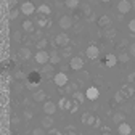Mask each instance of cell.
<instances>
[{
    "mask_svg": "<svg viewBox=\"0 0 135 135\" xmlns=\"http://www.w3.org/2000/svg\"><path fill=\"white\" fill-rule=\"evenodd\" d=\"M40 80H42V77H40V73H37V71H32V73H29V74H27L29 87H36V85H39Z\"/></svg>",
    "mask_w": 135,
    "mask_h": 135,
    "instance_id": "cell-1",
    "label": "cell"
},
{
    "mask_svg": "<svg viewBox=\"0 0 135 135\" xmlns=\"http://www.w3.org/2000/svg\"><path fill=\"white\" fill-rule=\"evenodd\" d=\"M34 58H36V61H37L39 64H47V63H50V53L45 52V50H39Z\"/></svg>",
    "mask_w": 135,
    "mask_h": 135,
    "instance_id": "cell-2",
    "label": "cell"
},
{
    "mask_svg": "<svg viewBox=\"0 0 135 135\" xmlns=\"http://www.w3.org/2000/svg\"><path fill=\"white\" fill-rule=\"evenodd\" d=\"M69 66H71L73 71H80L84 68V60L80 56H73L71 61H69Z\"/></svg>",
    "mask_w": 135,
    "mask_h": 135,
    "instance_id": "cell-3",
    "label": "cell"
},
{
    "mask_svg": "<svg viewBox=\"0 0 135 135\" xmlns=\"http://www.w3.org/2000/svg\"><path fill=\"white\" fill-rule=\"evenodd\" d=\"M55 44L60 45V47H68V44H69V36H68L66 32H60L55 37Z\"/></svg>",
    "mask_w": 135,
    "mask_h": 135,
    "instance_id": "cell-4",
    "label": "cell"
},
{
    "mask_svg": "<svg viewBox=\"0 0 135 135\" xmlns=\"http://www.w3.org/2000/svg\"><path fill=\"white\" fill-rule=\"evenodd\" d=\"M132 10V3L129 2V0H121L119 3H117V11H119L121 15H126Z\"/></svg>",
    "mask_w": 135,
    "mask_h": 135,
    "instance_id": "cell-5",
    "label": "cell"
},
{
    "mask_svg": "<svg viewBox=\"0 0 135 135\" xmlns=\"http://www.w3.org/2000/svg\"><path fill=\"white\" fill-rule=\"evenodd\" d=\"M53 82L56 84L58 87H64L66 84H68V76L64 73H56L55 77H53Z\"/></svg>",
    "mask_w": 135,
    "mask_h": 135,
    "instance_id": "cell-6",
    "label": "cell"
},
{
    "mask_svg": "<svg viewBox=\"0 0 135 135\" xmlns=\"http://www.w3.org/2000/svg\"><path fill=\"white\" fill-rule=\"evenodd\" d=\"M85 55H87V58H90V60H97L98 55H100V50H98L97 45H89L87 50H85Z\"/></svg>",
    "mask_w": 135,
    "mask_h": 135,
    "instance_id": "cell-7",
    "label": "cell"
},
{
    "mask_svg": "<svg viewBox=\"0 0 135 135\" xmlns=\"http://www.w3.org/2000/svg\"><path fill=\"white\" fill-rule=\"evenodd\" d=\"M21 13L23 15H26V16H29V15H32L34 11H36V7H34V3L32 2H23V5H21Z\"/></svg>",
    "mask_w": 135,
    "mask_h": 135,
    "instance_id": "cell-8",
    "label": "cell"
},
{
    "mask_svg": "<svg viewBox=\"0 0 135 135\" xmlns=\"http://www.w3.org/2000/svg\"><path fill=\"white\" fill-rule=\"evenodd\" d=\"M58 24H60V27L61 29H69V27H73V20H71V16H61L60 18V21H58Z\"/></svg>",
    "mask_w": 135,
    "mask_h": 135,
    "instance_id": "cell-9",
    "label": "cell"
},
{
    "mask_svg": "<svg viewBox=\"0 0 135 135\" xmlns=\"http://www.w3.org/2000/svg\"><path fill=\"white\" fill-rule=\"evenodd\" d=\"M56 111V105L53 103V101H45L44 103V113L48 114V116H53Z\"/></svg>",
    "mask_w": 135,
    "mask_h": 135,
    "instance_id": "cell-10",
    "label": "cell"
},
{
    "mask_svg": "<svg viewBox=\"0 0 135 135\" xmlns=\"http://www.w3.org/2000/svg\"><path fill=\"white\" fill-rule=\"evenodd\" d=\"M85 97H87L90 101H95V100L100 97V90H98L97 87H89L87 92H85Z\"/></svg>",
    "mask_w": 135,
    "mask_h": 135,
    "instance_id": "cell-11",
    "label": "cell"
},
{
    "mask_svg": "<svg viewBox=\"0 0 135 135\" xmlns=\"http://www.w3.org/2000/svg\"><path fill=\"white\" fill-rule=\"evenodd\" d=\"M73 105H74V103H73L69 98H66V97H63V98L58 101V108H60V109H69V111H71Z\"/></svg>",
    "mask_w": 135,
    "mask_h": 135,
    "instance_id": "cell-12",
    "label": "cell"
},
{
    "mask_svg": "<svg viewBox=\"0 0 135 135\" xmlns=\"http://www.w3.org/2000/svg\"><path fill=\"white\" fill-rule=\"evenodd\" d=\"M80 121L85 124V126H95V122H97L95 116H92L90 113H84V114H82V117H80Z\"/></svg>",
    "mask_w": 135,
    "mask_h": 135,
    "instance_id": "cell-13",
    "label": "cell"
},
{
    "mask_svg": "<svg viewBox=\"0 0 135 135\" xmlns=\"http://www.w3.org/2000/svg\"><path fill=\"white\" fill-rule=\"evenodd\" d=\"M117 132H119V135H130L132 127L127 122H121L119 126H117Z\"/></svg>",
    "mask_w": 135,
    "mask_h": 135,
    "instance_id": "cell-14",
    "label": "cell"
},
{
    "mask_svg": "<svg viewBox=\"0 0 135 135\" xmlns=\"http://www.w3.org/2000/svg\"><path fill=\"white\" fill-rule=\"evenodd\" d=\"M119 61L117 60V56L116 55H113V53H108L106 56H105V66H108V68H113V66H116V63Z\"/></svg>",
    "mask_w": 135,
    "mask_h": 135,
    "instance_id": "cell-15",
    "label": "cell"
},
{
    "mask_svg": "<svg viewBox=\"0 0 135 135\" xmlns=\"http://www.w3.org/2000/svg\"><path fill=\"white\" fill-rule=\"evenodd\" d=\"M18 56H20L21 60H29V58H31V50H29L27 47L20 48V50H18Z\"/></svg>",
    "mask_w": 135,
    "mask_h": 135,
    "instance_id": "cell-16",
    "label": "cell"
},
{
    "mask_svg": "<svg viewBox=\"0 0 135 135\" xmlns=\"http://www.w3.org/2000/svg\"><path fill=\"white\" fill-rule=\"evenodd\" d=\"M98 26H100V27H108V26H111V18H109L108 15H103V16L98 20Z\"/></svg>",
    "mask_w": 135,
    "mask_h": 135,
    "instance_id": "cell-17",
    "label": "cell"
},
{
    "mask_svg": "<svg viewBox=\"0 0 135 135\" xmlns=\"http://www.w3.org/2000/svg\"><path fill=\"white\" fill-rule=\"evenodd\" d=\"M52 126H53V117L47 114L44 119H42V127L44 129H52Z\"/></svg>",
    "mask_w": 135,
    "mask_h": 135,
    "instance_id": "cell-18",
    "label": "cell"
},
{
    "mask_svg": "<svg viewBox=\"0 0 135 135\" xmlns=\"http://www.w3.org/2000/svg\"><path fill=\"white\" fill-rule=\"evenodd\" d=\"M45 92L44 90H37V92H34V95H32V98H34V101H37V103H40V101H45Z\"/></svg>",
    "mask_w": 135,
    "mask_h": 135,
    "instance_id": "cell-19",
    "label": "cell"
},
{
    "mask_svg": "<svg viewBox=\"0 0 135 135\" xmlns=\"http://www.w3.org/2000/svg\"><path fill=\"white\" fill-rule=\"evenodd\" d=\"M37 11H39V15H42V16H48L50 13H52V8H50L48 5H39V8H37Z\"/></svg>",
    "mask_w": 135,
    "mask_h": 135,
    "instance_id": "cell-20",
    "label": "cell"
},
{
    "mask_svg": "<svg viewBox=\"0 0 135 135\" xmlns=\"http://www.w3.org/2000/svg\"><path fill=\"white\" fill-rule=\"evenodd\" d=\"M60 60H61L60 53H58V52H55V50H53V52L50 53V64H58V63H60Z\"/></svg>",
    "mask_w": 135,
    "mask_h": 135,
    "instance_id": "cell-21",
    "label": "cell"
},
{
    "mask_svg": "<svg viewBox=\"0 0 135 135\" xmlns=\"http://www.w3.org/2000/svg\"><path fill=\"white\" fill-rule=\"evenodd\" d=\"M124 119H126V116H124V113H116L114 116H113V121L119 126L121 122H124Z\"/></svg>",
    "mask_w": 135,
    "mask_h": 135,
    "instance_id": "cell-22",
    "label": "cell"
},
{
    "mask_svg": "<svg viewBox=\"0 0 135 135\" xmlns=\"http://www.w3.org/2000/svg\"><path fill=\"white\" fill-rule=\"evenodd\" d=\"M73 98L77 101V103H84V98H87V97H84V93L77 90V92H74V93H73Z\"/></svg>",
    "mask_w": 135,
    "mask_h": 135,
    "instance_id": "cell-23",
    "label": "cell"
},
{
    "mask_svg": "<svg viewBox=\"0 0 135 135\" xmlns=\"http://www.w3.org/2000/svg\"><path fill=\"white\" fill-rule=\"evenodd\" d=\"M42 73L44 74H47V76H52L53 74V64H44V69H42Z\"/></svg>",
    "mask_w": 135,
    "mask_h": 135,
    "instance_id": "cell-24",
    "label": "cell"
},
{
    "mask_svg": "<svg viewBox=\"0 0 135 135\" xmlns=\"http://www.w3.org/2000/svg\"><path fill=\"white\" fill-rule=\"evenodd\" d=\"M23 29H24L26 32H32V31H34V24H32V21L26 20V21L23 23Z\"/></svg>",
    "mask_w": 135,
    "mask_h": 135,
    "instance_id": "cell-25",
    "label": "cell"
},
{
    "mask_svg": "<svg viewBox=\"0 0 135 135\" xmlns=\"http://www.w3.org/2000/svg\"><path fill=\"white\" fill-rule=\"evenodd\" d=\"M64 5L68 8H77L79 7V0H64Z\"/></svg>",
    "mask_w": 135,
    "mask_h": 135,
    "instance_id": "cell-26",
    "label": "cell"
},
{
    "mask_svg": "<svg viewBox=\"0 0 135 135\" xmlns=\"http://www.w3.org/2000/svg\"><path fill=\"white\" fill-rule=\"evenodd\" d=\"M117 60H119V61H121V63H127V61H129V60H130V55H129V53H126V52H124V53H121V55H119V56H117Z\"/></svg>",
    "mask_w": 135,
    "mask_h": 135,
    "instance_id": "cell-27",
    "label": "cell"
},
{
    "mask_svg": "<svg viewBox=\"0 0 135 135\" xmlns=\"http://www.w3.org/2000/svg\"><path fill=\"white\" fill-rule=\"evenodd\" d=\"M114 98H116V101H117V103H122V101H124V92H122V90H119V92H116Z\"/></svg>",
    "mask_w": 135,
    "mask_h": 135,
    "instance_id": "cell-28",
    "label": "cell"
},
{
    "mask_svg": "<svg viewBox=\"0 0 135 135\" xmlns=\"http://www.w3.org/2000/svg\"><path fill=\"white\" fill-rule=\"evenodd\" d=\"M47 44H48L47 39H40V40L37 42V48H39V50H44V48L47 47Z\"/></svg>",
    "mask_w": 135,
    "mask_h": 135,
    "instance_id": "cell-29",
    "label": "cell"
},
{
    "mask_svg": "<svg viewBox=\"0 0 135 135\" xmlns=\"http://www.w3.org/2000/svg\"><path fill=\"white\" fill-rule=\"evenodd\" d=\"M20 11H21V10L13 8V10L10 11V20H16V18H18V15H20Z\"/></svg>",
    "mask_w": 135,
    "mask_h": 135,
    "instance_id": "cell-30",
    "label": "cell"
},
{
    "mask_svg": "<svg viewBox=\"0 0 135 135\" xmlns=\"http://www.w3.org/2000/svg\"><path fill=\"white\" fill-rule=\"evenodd\" d=\"M37 24H39L40 27H45V26L48 24V21H47V18H44V16H40V18L37 20Z\"/></svg>",
    "mask_w": 135,
    "mask_h": 135,
    "instance_id": "cell-31",
    "label": "cell"
},
{
    "mask_svg": "<svg viewBox=\"0 0 135 135\" xmlns=\"http://www.w3.org/2000/svg\"><path fill=\"white\" fill-rule=\"evenodd\" d=\"M32 135H45V129H34L32 130Z\"/></svg>",
    "mask_w": 135,
    "mask_h": 135,
    "instance_id": "cell-32",
    "label": "cell"
},
{
    "mask_svg": "<svg viewBox=\"0 0 135 135\" xmlns=\"http://www.w3.org/2000/svg\"><path fill=\"white\" fill-rule=\"evenodd\" d=\"M129 31H130V32H133V34H135V18H133V20H130V21H129Z\"/></svg>",
    "mask_w": 135,
    "mask_h": 135,
    "instance_id": "cell-33",
    "label": "cell"
},
{
    "mask_svg": "<svg viewBox=\"0 0 135 135\" xmlns=\"http://www.w3.org/2000/svg\"><path fill=\"white\" fill-rule=\"evenodd\" d=\"M13 40H15V42H20V40H21V32H18V31L13 32Z\"/></svg>",
    "mask_w": 135,
    "mask_h": 135,
    "instance_id": "cell-34",
    "label": "cell"
},
{
    "mask_svg": "<svg viewBox=\"0 0 135 135\" xmlns=\"http://www.w3.org/2000/svg\"><path fill=\"white\" fill-rule=\"evenodd\" d=\"M129 55L130 56H135V44H130L129 45Z\"/></svg>",
    "mask_w": 135,
    "mask_h": 135,
    "instance_id": "cell-35",
    "label": "cell"
},
{
    "mask_svg": "<svg viewBox=\"0 0 135 135\" xmlns=\"http://www.w3.org/2000/svg\"><path fill=\"white\" fill-rule=\"evenodd\" d=\"M71 52H73V50H71L69 47H64V50H63V53H61V55H63V56H69Z\"/></svg>",
    "mask_w": 135,
    "mask_h": 135,
    "instance_id": "cell-36",
    "label": "cell"
},
{
    "mask_svg": "<svg viewBox=\"0 0 135 135\" xmlns=\"http://www.w3.org/2000/svg\"><path fill=\"white\" fill-rule=\"evenodd\" d=\"M15 77H16V79H24V77H26V74H24V73H21V71H18V73L15 74Z\"/></svg>",
    "mask_w": 135,
    "mask_h": 135,
    "instance_id": "cell-37",
    "label": "cell"
},
{
    "mask_svg": "<svg viewBox=\"0 0 135 135\" xmlns=\"http://www.w3.org/2000/svg\"><path fill=\"white\" fill-rule=\"evenodd\" d=\"M24 116H26V119H31V117H32V113H31V111H24Z\"/></svg>",
    "mask_w": 135,
    "mask_h": 135,
    "instance_id": "cell-38",
    "label": "cell"
},
{
    "mask_svg": "<svg viewBox=\"0 0 135 135\" xmlns=\"http://www.w3.org/2000/svg\"><path fill=\"white\" fill-rule=\"evenodd\" d=\"M129 82H135V74H129Z\"/></svg>",
    "mask_w": 135,
    "mask_h": 135,
    "instance_id": "cell-39",
    "label": "cell"
},
{
    "mask_svg": "<svg viewBox=\"0 0 135 135\" xmlns=\"http://www.w3.org/2000/svg\"><path fill=\"white\" fill-rule=\"evenodd\" d=\"M11 122H13V124L16 126V124H18V122H20V119H18V117H13V119H11Z\"/></svg>",
    "mask_w": 135,
    "mask_h": 135,
    "instance_id": "cell-40",
    "label": "cell"
},
{
    "mask_svg": "<svg viewBox=\"0 0 135 135\" xmlns=\"http://www.w3.org/2000/svg\"><path fill=\"white\" fill-rule=\"evenodd\" d=\"M50 135H61V133L58 130H52V133H50Z\"/></svg>",
    "mask_w": 135,
    "mask_h": 135,
    "instance_id": "cell-41",
    "label": "cell"
},
{
    "mask_svg": "<svg viewBox=\"0 0 135 135\" xmlns=\"http://www.w3.org/2000/svg\"><path fill=\"white\" fill-rule=\"evenodd\" d=\"M16 5V0H10V7H15Z\"/></svg>",
    "mask_w": 135,
    "mask_h": 135,
    "instance_id": "cell-42",
    "label": "cell"
},
{
    "mask_svg": "<svg viewBox=\"0 0 135 135\" xmlns=\"http://www.w3.org/2000/svg\"><path fill=\"white\" fill-rule=\"evenodd\" d=\"M130 3H132V8H135V0H132Z\"/></svg>",
    "mask_w": 135,
    "mask_h": 135,
    "instance_id": "cell-43",
    "label": "cell"
},
{
    "mask_svg": "<svg viewBox=\"0 0 135 135\" xmlns=\"http://www.w3.org/2000/svg\"><path fill=\"white\" fill-rule=\"evenodd\" d=\"M101 2H105V3H108V2H111V0H101Z\"/></svg>",
    "mask_w": 135,
    "mask_h": 135,
    "instance_id": "cell-44",
    "label": "cell"
},
{
    "mask_svg": "<svg viewBox=\"0 0 135 135\" xmlns=\"http://www.w3.org/2000/svg\"><path fill=\"white\" fill-rule=\"evenodd\" d=\"M103 135H111V133H108V132H105V133H103Z\"/></svg>",
    "mask_w": 135,
    "mask_h": 135,
    "instance_id": "cell-45",
    "label": "cell"
},
{
    "mask_svg": "<svg viewBox=\"0 0 135 135\" xmlns=\"http://www.w3.org/2000/svg\"><path fill=\"white\" fill-rule=\"evenodd\" d=\"M133 113H135V103H133Z\"/></svg>",
    "mask_w": 135,
    "mask_h": 135,
    "instance_id": "cell-46",
    "label": "cell"
},
{
    "mask_svg": "<svg viewBox=\"0 0 135 135\" xmlns=\"http://www.w3.org/2000/svg\"><path fill=\"white\" fill-rule=\"evenodd\" d=\"M16 135H20V133H16Z\"/></svg>",
    "mask_w": 135,
    "mask_h": 135,
    "instance_id": "cell-47",
    "label": "cell"
}]
</instances>
